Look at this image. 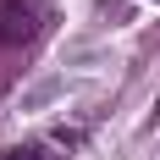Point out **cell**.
Here are the masks:
<instances>
[{
    "label": "cell",
    "mask_w": 160,
    "mask_h": 160,
    "mask_svg": "<svg viewBox=\"0 0 160 160\" xmlns=\"http://www.w3.org/2000/svg\"><path fill=\"white\" fill-rule=\"evenodd\" d=\"M39 6H33V0H0V44H33V39H39Z\"/></svg>",
    "instance_id": "obj_1"
},
{
    "label": "cell",
    "mask_w": 160,
    "mask_h": 160,
    "mask_svg": "<svg viewBox=\"0 0 160 160\" xmlns=\"http://www.w3.org/2000/svg\"><path fill=\"white\" fill-rule=\"evenodd\" d=\"M0 160H55V155H50L44 144H17V149H6Z\"/></svg>",
    "instance_id": "obj_2"
}]
</instances>
